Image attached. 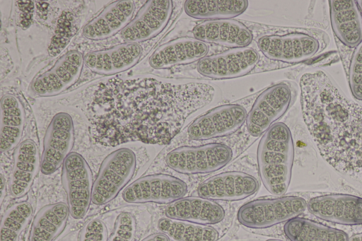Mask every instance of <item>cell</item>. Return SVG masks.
<instances>
[{
  "label": "cell",
  "mask_w": 362,
  "mask_h": 241,
  "mask_svg": "<svg viewBox=\"0 0 362 241\" xmlns=\"http://www.w3.org/2000/svg\"><path fill=\"white\" fill-rule=\"evenodd\" d=\"M231 148L220 143L200 146H184L170 151L165 157L167 165L180 174H206L218 170L232 159Z\"/></svg>",
  "instance_id": "obj_6"
},
{
  "label": "cell",
  "mask_w": 362,
  "mask_h": 241,
  "mask_svg": "<svg viewBox=\"0 0 362 241\" xmlns=\"http://www.w3.org/2000/svg\"><path fill=\"white\" fill-rule=\"evenodd\" d=\"M293 95L286 83L274 84L265 89L256 99L247 114L246 124L252 136L264 134L289 108Z\"/></svg>",
  "instance_id": "obj_10"
},
{
  "label": "cell",
  "mask_w": 362,
  "mask_h": 241,
  "mask_svg": "<svg viewBox=\"0 0 362 241\" xmlns=\"http://www.w3.org/2000/svg\"><path fill=\"white\" fill-rule=\"evenodd\" d=\"M187 192L186 183L180 178L167 174H154L141 177L122 192L123 200L129 204H170Z\"/></svg>",
  "instance_id": "obj_9"
},
{
  "label": "cell",
  "mask_w": 362,
  "mask_h": 241,
  "mask_svg": "<svg viewBox=\"0 0 362 241\" xmlns=\"http://www.w3.org/2000/svg\"><path fill=\"white\" fill-rule=\"evenodd\" d=\"M300 88L303 119L321 155L362 185V105L322 71L304 74Z\"/></svg>",
  "instance_id": "obj_2"
},
{
  "label": "cell",
  "mask_w": 362,
  "mask_h": 241,
  "mask_svg": "<svg viewBox=\"0 0 362 241\" xmlns=\"http://www.w3.org/2000/svg\"><path fill=\"white\" fill-rule=\"evenodd\" d=\"M214 95V87L203 83L110 78L97 86L88 105L89 132L103 146L131 141L165 145Z\"/></svg>",
  "instance_id": "obj_1"
},
{
  "label": "cell",
  "mask_w": 362,
  "mask_h": 241,
  "mask_svg": "<svg viewBox=\"0 0 362 241\" xmlns=\"http://www.w3.org/2000/svg\"><path fill=\"white\" fill-rule=\"evenodd\" d=\"M245 0H187L185 3V13L197 19H230L246 11Z\"/></svg>",
  "instance_id": "obj_27"
},
{
  "label": "cell",
  "mask_w": 362,
  "mask_h": 241,
  "mask_svg": "<svg viewBox=\"0 0 362 241\" xmlns=\"http://www.w3.org/2000/svg\"><path fill=\"white\" fill-rule=\"evenodd\" d=\"M134 11L132 1H115L107 6L83 29L85 37L93 40L110 37L122 31L132 21Z\"/></svg>",
  "instance_id": "obj_22"
},
{
  "label": "cell",
  "mask_w": 362,
  "mask_h": 241,
  "mask_svg": "<svg viewBox=\"0 0 362 241\" xmlns=\"http://www.w3.org/2000/svg\"><path fill=\"white\" fill-rule=\"evenodd\" d=\"M306 207L305 200L297 196L259 199L240 206L237 218L245 227L262 229L296 218L304 212Z\"/></svg>",
  "instance_id": "obj_5"
},
{
  "label": "cell",
  "mask_w": 362,
  "mask_h": 241,
  "mask_svg": "<svg viewBox=\"0 0 362 241\" xmlns=\"http://www.w3.org/2000/svg\"><path fill=\"white\" fill-rule=\"evenodd\" d=\"M32 205L26 201L11 206L1 222V241H18V236L33 215Z\"/></svg>",
  "instance_id": "obj_30"
},
{
  "label": "cell",
  "mask_w": 362,
  "mask_h": 241,
  "mask_svg": "<svg viewBox=\"0 0 362 241\" xmlns=\"http://www.w3.org/2000/svg\"><path fill=\"white\" fill-rule=\"evenodd\" d=\"M173 12L170 0L147 1L122 31L127 42L138 43L158 35L166 27Z\"/></svg>",
  "instance_id": "obj_16"
},
{
  "label": "cell",
  "mask_w": 362,
  "mask_h": 241,
  "mask_svg": "<svg viewBox=\"0 0 362 241\" xmlns=\"http://www.w3.org/2000/svg\"><path fill=\"white\" fill-rule=\"evenodd\" d=\"M167 218L202 225L221 222L225 217L224 208L215 201L198 196L182 197L168 205Z\"/></svg>",
  "instance_id": "obj_23"
},
{
  "label": "cell",
  "mask_w": 362,
  "mask_h": 241,
  "mask_svg": "<svg viewBox=\"0 0 362 241\" xmlns=\"http://www.w3.org/2000/svg\"><path fill=\"white\" fill-rule=\"evenodd\" d=\"M348 78L352 95L362 102V40L351 56Z\"/></svg>",
  "instance_id": "obj_32"
},
{
  "label": "cell",
  "mask_w": 362,
  "mask_h": 241,
  "mask_svg": "<svg viewBox=\"0 0 362 241\" xmlns=\"http://www.w3.org/2000/svg\"><path fill=\"white\" fill-rule=\"evenodd\" d=\"M134 153L122 148L110 153L103 161L93 182L92 203L104 205L115 199L127 185L136 169Z\"/></svg>",
  "instance_id": "obj_7"
},
{
  "label": "cell",
  "mask_w": 362,
  "mask_h": 241,
  "mask_svg": "<svg viewBox=\"0 0 362 241\" xmlns=\"http://www.w3.org/2000/svg\"><path fill=\"white\" fill-rule=\"evenodd\" d=\"M259 188L252 175L239 171L221 172L203 181L199 196L213 201H239L254 194Z\"/></svg>",
  "instance_id": "obj_15"
},
{
  "label": "cell",
  "mask_w": 362,
  "mask_h": 241,
  "mask_svg": "<svg viewBox=\"0 0 362 241\" xmlns=\"http://www.w3.org/2000/svg\"><path fill=\"white\" fill-rule=\"evenodd\" d=\"M69 213L68 206L62 202L42 207L35 218L30 241H52L64 228Z\"/></svg>",
  "instance_id": "obj_28"
},
{
  "label": "cell",
  "mask_w": 362,
  "mask_h": 241,
  "mask_svg": "<svg viewBox=\"0 0 362 241\" xmlns=\"http://www.w3.org/2000/svg\"><path fill=\"white\" fill-rule=\"evenodd\" d=\"M25 114L21 100L14 95H4L1 100L0 149L16 148L20 143L25 126Z\"/></svg>",
  "instance_id": "obj_25"
},
{
  "label": "cell",
  "mask_w": 362,
  "mask_h": 241,
  "mask_svg": "<svg viewBox=\"0 0 362 241\" xmlns=\"http://www.w3.org/2000/svg\"><path fill=\"white\" fill-rule=\"evenodd\" d=\"M158 229L173 241H216L218 232L208 225L163 218Z\"/></svg>",
  "instance_id": "obj_29"
},
{
  "label": "cell",
  "mask_w": 362,
  "mask_h": 241,
  "mask_svg": "<svg viewBox=\"0 0 362 241\" xmlns=\"http://www.w3.org/2000/svg\"><path fill=\"white\" fill-rule=\"evenodd\" d=\"M329 44L323 31L308 30L260 37L257 46L268 59L288 64L303 62L321 53Z\"/></svg>",
  "instance_id": "obj_4"
},
{
  "label": "cell",
  "mask_w": 362,
  "mask_h": 241,
  "mask_svg": "<svg viewBox=\"0 0 362 241\" xmlns=\"http://www.w3.org/2000/svg\"><path fill=\"white\" fill-rule=\"evenodd\" d=\"M284 230L291 241H349V239L341 230L300 217L286 222Z\"/></svg>",
  "instance_id": "obj_26"
},
{
  "label": "cell",
  "mask_w": 362,
  "mask_h": 241,
  "mask_svg": "<svg viewBox=\"0 0 362 241\" xmlns=\"http://www.w3.org/2000/svg\"><path fill=\"white\" fill-rule=\"evenodd\" d=\"M106 229L103 223L98 219L89 221L83 227L81 241H105Z\"/></svg>",
  "instance_id": "obj_34"
},
{
  "label": "cell",
  "mask_w": 362,
  "mask_h": 241,
  "mask_svg": "<svg viewBox=\"0 0 362 241\" xmlns=\"http://www.w3.org/2000/svg\"><path fill=\"white\" fill-rule=\"evenodd\" d=\"M260 179L271 194L280 196L289 187L294 159L291 132L286 124L277 122L262 136L257 148Z\"/></svg>",
  "instance_id": "obj_3"
},
{
  "label": "cell",
  "mask_w": 362,
  "mask_h": 241,
  "mask_svg": "<svg viewBox=\"0 0 362 241\" xmlns=\"http://www.w3.org/2000/svg\"><path fill=\"white\" fill-rule=\"evenodd\" d=\"M247 111L237 104L216 107L196 118L187 134L192 140L203 141L230 135L238 130L247 119Z\"/></svg>",
  "instance_id": "obj_12"
},
{
  "label": "cell",
  "mask_w": 362,
  "mask_h": 241,
  "mask_svg": "<svg viewBox=\"0 0 362 241\" xmlns=\"http://www.w3.org/2000/svg\"><path fill=\"white\" fill-rule=\"evenodd\" d=\"M76 30L77 25L73 14L67 11L62 13L48 47L49 54L53 57L59 54L69 45Z\"/></svg>",
  "instance_id": "obj_31"
},
{
  "label": "cell",
  "mask_w": 362,
  "mask_h": 241,
  "mask_svg": "<svg viewBox=\"0 0 362 241\" xmlns=\"http://www.w3.org/2000/svg\"><path fill=\"white\" fill-rule=\"evenodd\" d=\"M62 181L69 213L75 219L83 218L92 202L93 182L88 164L81 154L72 152L65 159Z\"/></svg>",
  "instance_id": "obj_8"
},
{
  "label": "cell",
  "mask_w": 362,
  "mask_h": 241,
  "mask_svg": "<svg viewBox=\"0 0 362 241\" xmlns=\"http://www.w3.org/2000/svg\"><path fill=\"white\" fill-rule=\"evenodd\" d=\"M259 55L250 47L234 48L206 56L197 65L198 72L214 79L233 78L246 75L257 64Z\"/></svg>",
  "instance_id": "obj_13"
},
{
  "label": "cell",
  "mask_w": 362,
  "mask_h": 241,
  "mask_svg": "<svg viewBox=\"0 0 362 241\" xmlns=\"http://www.w3.org/2000/svg\"><path fill=\"white\" fill-rule=\"evenodd\" d=\"M357 1V4H358V6L362 13V1Z\"/></svg>",
  "instance_id": "obj_38"
},
{
  "label": "cell",
  "mask_w": 362,
  "mask_h": 241,
  "mask_svg": "<svg viewBox=\"0 0 362 241\" xmlns=\"http://www.w3.org/2000/svg\"><path fill=\"white\" fill-rule=\"evenodd\" d=\"M38 148L31 139L21 142L14 150L8 188L14 198L24 196L30 189L40 168Z\"/></svg>",
  "instance_id": "obj_20"
},
{
  "label": "cell",
  "mask_w": 362,
  "mask_h": 241,
  "mask_svg": "<svg viewBox=\"0 0 362 241\" xmlns=\"http://www.w3.org/2000/svg\"><path fill=\"white\" fill-rule=\"evenodd\" d=\"M195 38L205 42L230 48L245 47L252 41L251 30L233 19L202 22L193 29Z\"/></svg>",
  "instance_id": "obj_19"
},
{
  "label": "cell",
  "mask_w": 362,
  "mask_h": 241,
  "mask_svg": "<svg viewBox=\"0 0 362 241\" xmlns=\"http://www.w3.org/2000/svg\"><path fill=\"white\" fill-rule=\"evenodd\" d=\"M330 22L335 36L349 47L362 40V13L356 1L331 0Z\"/></svg>",
  "instance_id": "obj_24"
},
{
  "label": "cell",
  "mask_w": 362,
  "mask_h": 241,
  "mask_svg": "<svg viewBox=\"0 0 362 241\" xmlns=\"http://www.w3.org/2000/svg\"><path fill=\"white\" fill-rule=\"evenodd\" d=\"M266 241H284V240H278V239H269Z\"/></svg>",
  "instance_id": "obj_39"
},
{
  "label": "cell",
  "mask_w": 362,
  "mask_h": 241,
  "mask_svg": "<svg viewBox=\"0 0 362 241\" xmlns=\"http://www.w3.org/2000/svg\"><path fill=\"white\" fill-rule=\"evenodd\" d=\"M74 143V127L66 112L56 114L49 122L43 141L40 170L46 175L57 171L71 153Z\"/></svg>",
  "instance_id": "obj_11"
},
{
  "label": "cell",
  "mask_w": 362,
  "mask_h": 241,
  "mask_svg": "<svg viewBox=\"0 0 362 241\" xmlns=\"http://www.w3.org/2000/svg\"><path fill=\"white\" fill-rule=\"evenodd\" d=\"M84 57L77 50H70L58 59L54 66L38 76L32 83L34 93L41 97L59 95L79 78Z\"/></svg>",
  "instance_id": "obj_14"
},
{
  "label": "cell",
  "mask_w": 362,
  "mask_h": 241,
  "mask_svg": "<svg viewBox=\"0 0 362 241\" xmlns=\"http://www.w3.org/2000/svg\"><path fill=\"white\" fill-rule=\"evenodd\" d=\"M208 52L206 43L195 37H180L158 47L150 57L149 64L156 69H168L199 61Z\"/></svg>",
  "instance_id": "obj_21"
},
{
  "label": "cell",
  "mask_w": 362,
  "mask_h": 241,
  "mask_svg": "<svg viewBox=\"0 0 362 241\" xmlns=\"http://www.w3.org/2000/svg\"><path fill=\"white\" fill-rule=\"evenodd\" d=\"M142 47L135 42H125L93 51L84 57L86 66L101 75H113L127 71L139 61Z\"/></svg>",
  "instance_id": "obj_18"
},
{
  "label": "cell",
  "mask_w": 362,
  "mask_h": 241,
  "mask_svg": "<svg viewBox=\"0 0 362 241\" xmlns=\"http://www.w3.org/2000/svg\"><path fill=\"white\" fill-rule=\"evenodd\" d=\"M134 227V218L129 213H120L116 221L114 235L110 241H132Z\"/></svg>",
  "instance_id": "obj_33"
},
{
  "label": "cell",
  "mask_w": 362,
  "mask_h": 241,
  "mask_svg": "<svg viewBox=\"0 0 362 241\" xmlns=\"http://www.w3.org/2000/svg\"><path fill=\"white\" fill-rule=\"evenodd\" d=\"M349 241H362V233L353 235Z\"/></svg>",
  "instance_id": "obj_37"
},
{
  "label": "cell",
  "mask_w": 362,
  "mask_h": 241,
  "mask_svg": "<svg viewBox=\"0 0 362 241\" xmlns=\"http://www.w3.org/2000/svg\"><path fill=\"white\" fill-rule=\"evenodd\" d=\"M18 3L21 11H23L21 23L23 26L28 27L32 19L34 5L32 1H21Z\"/></svg>",
  "instance_id": "obj_35"
},
{
  "label": "cell",
  "mask_w": 362,
  "mask_h": 241,
  "mask_svg": "<svg viewBox=\"0 0 362 241\" xmlns=\"http://www.w3.org/2000/svg\"><path fill=\"white\" fill-rule=\"evenodd\" d=\"M316 217L332 223L354 225L362 224V198L346 194L315 196L307 204Z\"/></svg>",
  "instance_id": "obj_17"
},
{
  "label": "cell",
  "mask_w": 362,
  "mask_h": 241,
  "mask_svg": "<svg viewBox=\"0 0 362 241\" xmlns=\"http://www.w3.org/2000/svg\"><path fill=\"white\" fill-rule=\"evenodd\" d=\"M1 204L3 203V201L4 199V197L6 196V180L4 179V176L1 175Z\"/></svg>",
  "instance_id": "obj_36"
}]
</instances>
